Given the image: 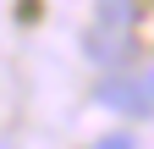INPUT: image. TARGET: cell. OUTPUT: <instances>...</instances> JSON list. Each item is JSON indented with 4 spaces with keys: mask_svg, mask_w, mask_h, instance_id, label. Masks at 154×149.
<instances>
[{
    "mask_svg": "<svg viewBox=\"0 0 154 149\" xmlns=\"http://www.w3.org/2000/svg\"><path fill=\"white\" fill-rule=\"evenodd\" d=\"M94 149H138L127 133H105V138H94Z\"/></svg>",
    "mask_w": 154,
    "mask_h": 149,
    "instance_id": "4",
    "label": "cell"
},
{
    "mask_svg": "<svg viewBox=\"0 0 154 149\" xmlns=\"http://www.w3.org/2000/svg\"><path fill=\"white\" fill-rule=\"evenodd\" d=\"M99 22L127 28V22H132V0H99Z\"/></svg>",
    "mask_w": 154,
    "mask_h": 149,
    "instance_id": "3",
    "label": "cell"
},
{
    "mask_svg": "<svg viewBox=\"0 0 154 149\" xmlns=\"http://www.w3.org/2000/svg\"><path fill=\"white\" fill-rule=\"evenodd\" d=\"M88 55H94L99 66H121L127 55H132V39H127V28L94 22V28H88Z\"/></svg>",
    "mask_w": 154,
    "mask_h": 149,
    "instance_id": "2",
    "label": "cell"
},
{
    "mask_svg": "<svg viewBox=\"0 0 154 149\" xmlns=\"http://www.w3.org/2000/svg\"><path fill=\"white\" fill-rule=\"evenodd\" d=\"M94 100L110 105V110H154V100H149L143 78H105L99 88H94Z\"/></svg>",
    "mask_w": 154,
    "mask_h": 149,
    "instance_id": "1",
    "label": "cell"
}]
</instances>
